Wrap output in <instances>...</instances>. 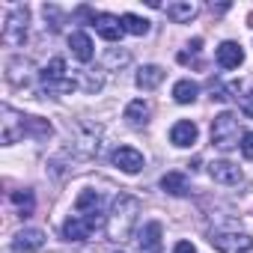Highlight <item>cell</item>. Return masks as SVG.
<instances>
[{"label": "cell", "mask_w": 253, "mask_h": 253, "mask_svg": "<svg viewBox=\"0 0 253 253\" xmlns=\"http://www.w3.org/2000/svg\"><path fill=\"white\" fill-rule=\"evenodd\" d=\"M235 101H238V107H241V113H244L247 119H253V89H247V92H241V95H235Z\"/></svg>", "instance_id": "cell-25"}, {"label": "cell", "mask_w": 253, "mask_h": 253, "mask_svg": "<svg viewBox=\"0 0 253 253\" xmlns=\"http://www.w3.org/2000/svg\"><path fill=\"white\" fill-rule=\"evenodd\" d=\"M137 214H140V200L131 197V194H119L110 206V214H107V238L110 241H125L131 235L134 223H137Z\"/></svg>", "instance_id": "cell-1"}, {"label": "cell", "mask_w": 253, "mask_h": 253, "mask_svg": "<svg viewBox=\"0 0 253 253\" xmlns=\"http://www.w3.org/2000/svg\"><path fill=\"white\" fill-rule=\"evenodd\" d=\"M197 95H200V86H197L194 81H179V84L173 86V98H176L179 104H191Z\"/></svg>", "instance_id": "cell-22"}, {"label": "cell", "mask_w": 253, "mask_h": 253, "mask_svg": "<svg viewBox=\"0 0 253 253\" xmlns=\"http://www.w3.org/2000/svg\"><path fill=\"white\" fill-rule=\"evenodd\" d=\"M209 241L220 253H250L253 250V238L244 232H211Z\"/></svg>", "instance_id": "cell-5"}, {"label": "cell", "mask_w": 253, "mask_h": 253, "mask_svg": "<svg viewBox=\"0 0 253 253\" xmlns=\"http://www.w3.org/2000/svg\"><path fill=\"white\" fill-rule=\"evenodd\" d=\"M107 63H119V66H125V63H128V54H125V51H119V54L110 51V54H107Z\"/></svg>", "instance_id": "cell-27"}, {"label": "cell", "mask_w": 253, "mask_h": 253, "mask_svg": "<svg viewBox=\"0 0 253 253\" xmlns=\"http://www.w3.org/2000/svg\"><path fill=\"white\" fill-rule=\"evenodd\" d=\"M12 203H15V209L27 217V214H33V209H36V200H33V191H12V197H9Z\"/></svg>", "instance_id": "cell-24"}, {"label": "cell", "mask_w": 253, "mask_h": 253, "mask_svg": "<svg viewBox=\"0 0 253 253\" xmlns=\"http://www.w3.org/2000/svg\"><path fill=\"white\" fill-rule=\"evenodd\" d=\"M149 113H152V107L143 98H134L128 107H125V119H128V125H146L149 122Z\"/></svg>", "instance_id": "cell-18"}, {"label": "cell", "mask_w": 253, "mask_h": 253, "mask_svg": "<svg viewBox=\"0 0 253 253\" xmlns=\"http://www.w3.org/2000/svg\"><path fill=\"white\" fill-rule=\"evenodd\" d=\"M27 24H30V12L24 6H15L3 24V42L6 45H24L27 39Z\"/></svg>", "instance_id": "cell-4"}, {"label": "cell", "mask_w": 253, "mask_h": 253, "mask_svg": "<svg viewBox=\"0 0 253 253\" xmlns=\"http://www.w3.org/2000/svg\"><path fill=\"white\" fill-rule=\"evenodd\" d=\"M161 81H164V69L161 66H143L137 72V86L140 89H155Z\"/></svg>", "instance_id": "cell-20"}, {"label": "cell", "mask_w": 253, "mask_h": 253, "mask_svg": "<svg viewBox=\"0 0 253 253\" xmlns=\"http://www.w3.org/2000/svg\"><path fill=\"white\" fill-rule=\"evenodd\" d=\"M173 253H197V247H194L191 241H176V247H173Z\"/></svg>", "instance_id": "cell-28"}, {"label": "cell", "mask_w": 253, "mask_h": 253, "mask_svg": "<svg viewBox=\"0 0 253 253\" xmlns=\"http://www.w3.org/2000/svg\"><path fill=\"white\" fill-rule=\"evenodd\" d=\"M110 161H113L119 170H125V173H140V170H143V155H140L137 149H131V146H119V149H113Z\"/></svg>", "instance_id": "cell-9"}, {"label": "cell", "mask_w": 253, "mask_h": 253, "mask_svg": "<svg viewBox=\"0 0 253 253\" xmlns=\"http://www.w3.org/2000/svg\"><path fill=\"white\" fill-rule=\"evenodd\" d=\"M197 15V6L194 3H185V0H179V3H167V18L176 21V24H185Z\"/></svg>", "instance_id": "cell-21"}, {"label": "cell", "mask_w": 253, "mask_h": 253, "mask_svg": "<svg viewBox=\"0 0 253 253\" xmlns=\"http://www.w3.org/2000/svg\"><path fill=\"white\" fill-rule=\"evenodd\" d=\"M69 48H72V54H75L81 63H89L92 54H95V51H92V39H89L84 30H75V33L69 36Z\"/></svg>", "instance_id": "cell-16"}, {"label": "cell", "mask_w": 253, "mask_h": 253, "mask_svg": "<svg viewBox=\"0 0 253 253\" xmlns=\"http://www.w3.org/2000/svg\"><path fill=\"white\" fill-rule=\"evenodd\" d=\"M209 176L214 182H220V185H238L241 182V170L235 164H229V161H211L209 164Z\"/></svg>", "instance_id": "cell-11"}, {"label": "cell", "mask_w": 253, "mask_h": 253, "mask_svg": "<svg viewBox=\"0 0 253 253\" xmlns=\"http://www.w3.org/2000/svg\"><path fill=\"white\" fill-rule=\"evenodd\" d=\"M241 152H244V158H250V161H253V131L241 134Z\"/></svg>", "instance_id": "cell-26"}, {"label": "cell", "mask_w": 253, "mask_h": 253, "mask_svg": "<svg viewBox=\"0 0 253 253\" xmlns=\"http://www.w3.org/2000/svg\"><path fill=\"white\" fill-rule=\"evenodd\" d=\"M24 137H36V140L51 137V122L39 116H24Z\"/></svg>", "instance_id": "cell-19"}, {"label": "cell", "mask_w": 253, "mask_h": 253, "mask_svg": "<svg viewBox=\"0 0 253 253\" xmlns=\"http://www.w3.org/2000/svg\"><path fill=\"white\" fill-rule=\"evenodd\" d=\"M95 229H98V223H92L89 217L72 214V217L63 223V238H66V241H86Z\"/></svg>", "instance_id": "cell-8"}, {"label": "cell", "mask_w": 253, "mask_h": 253, "mask_svg": "<svg viewBox=\"0 0 253 253\" xmlns=\"http://www.w3.org/2000/svg\"><path fill=\"white\" fill-rule=\"evenodd\" d=\"M161 188H164L167 194H173V197H185V194L191 191V185H188V176H185V173H179V170L167 173V176L161 179Z\"/></svg>", "instance_id": "cell-17"}, {"label": "cell", "mask_w": 253, "mask_h": 253, "mask_svg": "<svg viewBox=\"0 0 253 253\" xmlns=\"http://www.w3.org/2000/svg\"><path fill=\"white\" fill-rule=\"evenodd\" d=\"M39 78H42V89H45V92H72V89L78 86L75 78L66 75V60H63V57H54V60L39 72Z\"/></svg>", "instance_id": "cell-3"}, {"label": "cell", "mask_w": 253, "mask_h": 253, "mask_svg": "<svg viewBox=\"0 0 253 253\" xmlns=\"http://www.w3.org/2000/svg\"><path fill=\"white\" fill-rule=\"evenodd\" d=\"M161 223L158 220H152V223H146L143 226V232H140V238H137V244H140V250L143 253H161Z\"/></svg>", "instance_id": "cell-15"}, {"label": "cell", "mask_w": 253, "mask_h": 253, "mask_svg": "<svg viewBox=\"0 0 253 253\" xmlns=\"http://www.w3.org/2000/svg\"><path fill=\"white\" fill-rule=\"evenodd\" d=\"M211 143H214L217 149H223V152L241 146V143H238V116H235V113L226 110V113L214 116V122H211Z\"/></svg>", "instance_id": "cell-2"}, {"label": "cell", "mask_w": 253, "mask_h": 253, "mask_svg": "<svg viewBox=\"0 0 253 253\" xmlns=\"http://www.w3.org/2000/svg\"><path fill=\"white\" fill-rule=\"evenodd\" d=\"M42 244H45L42 229H21L15 235V241H12V247L18 253H36V250H42Z\"/></svg>", "instance_id": "cell-13"}, {"label": "cell", "mask_w": 253, "mask_h": 253, "mask_svg": "<svg viewBox=\"0 0 253 253\" xmlns=\"http://www.w3.org/2000/svg\"><path fill=\"white\" fill-rule=\"evenodd\" d=\"M122 27H125V33H131V36H146L149 33V21L140 18V15H134V12L122 15Z\"/></svg>", "instance_id": "cell-23"}, {"label": "cell", "mask_w": 253, "mask_h": 253, "mask_svg": "<svg viewBox=\"0 0 253 253\" xmlns=\"http://www.w3.org/2000/svg\"><path fill=\"white\" fill-rule=\"evenodd\" d=\"M75 209H78V214L81 217H89L92 223H107V217H104V200H101V194H95V191H84L78 200H75Z\"/></svg>", "instance_id": "cell-7"}, {"label": "cell", "mask_w": 253, "mask_h": 253, "mask_svg": "<svg viewBox=\"0 0 253 253\" xmlns=\"http://www.w3.org/2000/svg\"><path fill=\"white\" fill-rule=\"evenodd\" d=\"M170 140H173V146H182V149L194 146V143H197V125H194L191 119L176 122L173 128H170Z\"/></svg>", "instance_id": "cell-12"}, {"label": "cell", "mask_w": 253, "mask_h": 253, "mask_svg": "<svg viewBox=\"0 0 253 253\" xmlns=\"http://www.w3.org/2000/svg\"><path fill=\"white\" fill-rule=\"evenodd\" d=\"M0 116H3V119H0V128H3V131H0V140H3L6 146L18 143L24 137V113H15L9 104H3V107H0Z\"/></svg>", "instance_id": "cell-6"}, {"label": "cell", "mask_w": 253, "mask_h": 253, "mask_svg": "<svg viewBox=\"0 0 253 253\" xmlns=\"http://www.w3.org/2000/svg\"><path fill=\"white\" fill-rule=\"evenodd\" d=\"M92 27H95V33H98L101 39H107V42H116V39L125 33L122 18L107 15V12H98V15H95V21H92Z\"/></svg>", "instance_id": "cell-10"}, {"label": "cell", "mask_w": 253, "mask_h": 253, "mask_svg": "<svg viewBox=\"0 0 253 253\" xmlns=\"http://www.w3.org/2000/svg\"><path fill=\"white\" fill-rule=\"evenodd\" d=\"M241 63H244V51L238 42H223L217 48V66L220 69H238Z\"/></svg>", "instance_id": "cell-14"}]
</instances>
